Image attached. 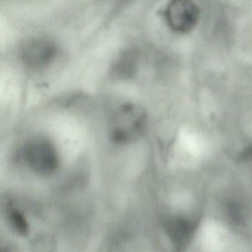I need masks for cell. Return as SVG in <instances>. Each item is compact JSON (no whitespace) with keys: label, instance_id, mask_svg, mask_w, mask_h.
<instances>
[{"label":"cell","instance_id":"8","mask_svg":"<svg viewBox=\"0 0 252 252\" xmlns=\"http://www.w3.org/2000/svg\"><path fill=\"white\" fill-rule=\"evenodd\" d=\"M242 157L246 160H252V146L243 152Z\"/></svg>","mask_w":252,"mask_h":252},{"label":"cell","instance_id":"1","mask_svg":"<svg viewBox=\"0 0 252 252\" xmlns=\"http://www.w3.org/2000/svg\"><path fill=\"white\" fill-rule=\"evenodd\" d=\"M147 124L148 116L144 107L135 103H125L112 115L109 122V134L116 144H129L144 135Z\"/></svg>","mask_w":252,"mask_h":252},{"label":"cell","instance_id":"4","mask_svg":"<svg viewBox=\"0 0 252 252\" xmlns=\"http://www.w3.org/2000/svg\"><path fill=\"white\" fill-rule=\"evenodd\" d=\"M165 19L174 32L186 33L192 31L198 23L200 11L194 2L176 0L169 2L164 11Z\"/></svg>","mask_w":252,"mask_h":252},{"label":"cell","instance_id":"7","mask_svg":"<svg viewBox=\"0 0 252 252\" xmlns=\"http://www.w3.org/2000/svg\"><path fill=\"white\" fill-rule=\"evenodd\" d=\"M9 222L13 229L22 236L27 235L29 233V224L25 217L19 211L11 210L8 215Z\"/></svg>","mask_w":252,"mask_h":252},{"label":"cell","instance_id":"6","mask_svg":"<svg viewBox=\"0 0 252 252\" xmlns=\"http://www.w3.org/2000/svg\"><path fill=\"white\" fill-rule=\"evenodd\" d=\"M138 57L133 51L122 54L113 66V73L117 77H131L136 70Z\"/></svg>","mask_w":252,"mask_h":252},{"label":"cell","instance_id":"3","mask_svg":"<svg viewBox=\"0 0 252 252\" xmlns=\"http://www.w3.org/2000/svg\"><path fill=\"white\" fill-rule=\"evenodd\" d=\"M19 53L25 67L31 70H41L50 65L55 60L58 47L48 36H32L21 44Z\"/></svg>","mask_w":252,"mask_h":252},{"label":"cell","instance_id":"2","mask_svg":"<svg viewBox=\"0 0 252 252\" xmlns=\"http://www.w3.org/2000/svg\"><path fill=\"white\" fill-rule=\"evenodd\" d=\"M23 156L29 167L39 175L53 173L60 163L57 148L46 137L29 138L23 147Z\"/></svg>","mask_w":252,"mask_h":252},{"label":"cell","instance_id":"5","mask_svg":"<svg viewBox=\"0 0 252 252\" xmlns=\"http://www.w3.org/2000/svg\"><path fill=\"white\" fill-rule=\"evenodd\" d=\"M194 225L187 220L174 218L166 225L168 234L176 246L182 247L187 244L194 233Z\"/></svg>","mask_w":252,"mask_h":252}]
</instances>
